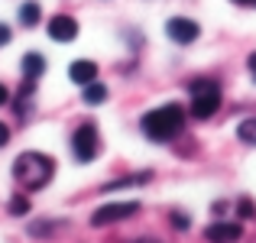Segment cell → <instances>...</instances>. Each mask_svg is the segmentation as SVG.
<instances>
[{
	"instance_id": "1",
	"label": "cell",
	"mask_w": 256,
	"mask_h": 243,
	"mask_svg": "<svg viewBox=\"0 0 256 243\" xmlns=\"http://www.w3.org/2000/svg\"><path fill=\"white\" fill-rule=\"evenodd\" d=\"M140 130L152 143H172L185 133V110H182V104H162L156 110L143 114Z\"/></svg>"
},
{
	"instance_id": "2",
	"label": "cell",
	"mask_w": 256,
	"mask_h": 243,
	"mask_svg": "<svg viewBox=\"0 0 256 243\" xmlns=\"http://www.w3.org/2000/svg\"><path fill=\"white\" fill-rule=\"evenodd\" d=\"M52 175H56V162L49 156H42V152H23V156H16V162H13V178L26 192L46 188L52 182Z\"/></svg>"
},
{
	"instance_id": "3",
	"label": "cell",
	"mask_w": 256,
	"mask_h": 243,
	"mask_svg": "<svg viewBox=\"0 0 256 243\" xmlns=\"http://www.w3.org/2000/svg\"><path fill=\"white\" fill-rule=\"evenodd\" d=\"M188 94H192L188 110H192L194 120H211L220 110V84L214 78H194L188 84Z\"/></svg>"
},
{
	"instance_id": "4",
	"label": "cell",
	"mask_w": 256,
	"mask_h": 243,
	"mask_svg": "<svg viewBox=\"0 0 256 243\" xmlns=\"http://www.w3.org/2000/svg\"><path fill=\"white\" fill-rule=\"evenodd\" d=\"M140 214V201H110V204L98 208L91 214V227H107V224H117V220H126Z\"/></svg>"
},
{
	"instance_id": "5",
	"label": "cell",
	"mask_w": 256,
	"mask_h": 243,
	"mask_svg": "<svg viewBox=\"0 0 256 243\" xmlns=\"http://www.w3.org/2000/svg\"><path fill=\"white\" fill-rule=\"evenodd\" d=\"M72 152L78 162H91L98 156V126L94 124H82L72 133Z\"/></svg>"
},
{
	"instance_id": "6",
	"label": "cell",
	"mask_w": 256,
	"mask_h": 243,
	"mask_svg": "<svg viewBox=\"0 0 256 243\" xmlns=\"http://www.w3.org/2000/svg\"><path fill=\"white\" fill-rule=\"evenodd\" d=\"M166 36H169L175 46H192L194 39L201 36V26L194 23L192 16H172L169 23H166Z\"/></svg>"
},
{
	"instance_id": "7",
	"label": "cell",
	"mask_w": 256,
	"mask_h": 243,
	"mask_svg": "<svg viewBox=\"0 0 256 243\" xmlns=\"http://www.w3.org/2000/svg\"><path fill=\"white\" fill-rule=\"evenodd\" d=\"M244 237V227L240 220H214L204 227V240L208 243H237Z\"/></svg>"
},
{
	"instance_id": "8",
	"label": "cell",
	"mask_w": 256,
	"mask_h": 243,
	"mask_svg": "<svg viewBox=\"0 0 256 243\" xmlns=\"http://www.w3.org/2000/svg\"><path fill=\"white\" fill-rule=\"evenodd\" d=\"M49 36L56 39V42H72V39L78 36V20L68 16V13H56V16L49 20Z\"/></svg>"
},
{
	"instance_id": "9",
	"label": "cell",
	"mask_w": 256,
	"mask_h": 243,
	"mask_svg": "<svg viewBox=\"0 0 256 243\" xmlns=\"http://www.w3.org/2000/svg\"><path fill=\"white\" fill-rule=\"evenodd\" d=\"M68 78L84 88V84H91V81H98V65H94L91 58H78V62L68 65Z\"/></svg>"
},
{
	"instance_id": "10",
	"label": "cell",
	"mask_w": 256,
	"mask_h": 243,
	"mask_svg": "<svg viewBox=\"0 0 256 243\" xmlns=\"http://www.w3.org/2000/svg\"><path fill=\"white\" fill-rule=\"evenodd\" d=\"M20 68H23V78L26 81H36V78H42V72H46V58L39 56V52H26Z\"/></svg>"
},
{
	"instance_id": "11",
	"label": "cell",
	"mask_w": 256,
	"mask_h": 243,
	"mask_svg": "<svg viewBox=\"0 0 256 243\" xmlns=\"http://www.w3.org/2000/svg\"><path fill=\"white\" fill-rule=\"evenodd\" d=\"M152 178V172H133V175H124V178H114L107 182L100 192H120V188H133V185H146Z\"/></svg>"
},
{
	"instance_id": "12",
	"label": "cell",
	"mask_w": 256,
	"mask_h": 243,
	"mask_svg": "<svg viewBox=\"0 0 256 243\" xmlns=\"http://www.w3.org/2000/svg\"><path fill=\"white\" fill-rule=\"evenodd\" d=\"M84 104H91V107H98V104H104L107 100V84H100V81H91V84H84Z\"/></svg>"
},
{
	"instance_id": "13",
	"label": "cell",
	"mask_w": 256,
	"mask_h": 243,
	"mask_svg": "<svg viewBox=\"0 0 256 243\" xmlns=\"http://www.w3.org/2000/svg\"><path fill=\"white\" fill-rule=\"evenodd\" d=\"M62 227H65V220H36L30 227V237H56Z\"/></svg>"
},
{
	"instance_id": "14",
	"label": "cell",
	"mask_w": 256,
	"mask_h": 243,
	"mask_svg": "<svg viewBox=\"0 0 256 243\" xmlns=\"http://www.w3.org/2000/svg\"><path fill=\"white\" fill-rule=\"evenodd\" d=\"M39 16H42V10H39L36 0H26V4L20 6V23H23V26H36Z\"/></svg>"
},
{
	"instance_id": "15",
	"label": "cell",
	"mask_w": 256,
	"mask_h": 243,
	"mask_svg": "<svg viewBox=\"0 0 256 243\" xmlns=\"http://www.w3.org/2000/svg\"><path fill=\"white\" fill-rule=\"evenodd\" d=\"M237 136H240V143H246V146H256V117H246V120H240V126H237Z\"/></svg>"
},
{
	"instance_id": "16",
	"label": "cell",
	"mask_w": 256,
	"mask_h": 243,
	"mask_svg": "<svg viewBox=\"0 0 256 243\" xmlns=\"http://www.w3.org/2000/svg\"><path fill=\"white\" fill-rule=\"evenodd\" d=\"M6 211H10L13 218H23V214H30V198H26V194H13L10 204H6Z\"/></svg>"
},
{
	"instance_id": "17",
	"label": "cell",
	"mask_w": 256,
	"mask_h": 243,
	"mask_svg": "<svg viewBox=\"0 0 256 243\" xmlns=\"http://www.w3.org/2000/svg\"><path fill=\"white\" fill-rule=\"evenodd\" d=\"M253 214H256V201L240 198V201H237V218H240V220H250Z\"/></svg>"
},
{
	"instance_id": "18",
	"label": "cell",
	"mask_w": 256,
	"mask_h": 243,
	"mask_svg": "<svg viewBox=\"0 0 256 243\" xmlns=\"http://www.w3.org/2000/svg\"><path fill=\"white\" fill-rule=\"evenodd\" d=\"M169 220H172L175 230H188V227H192V218H188L185 211H172V214H169Z\"/></svg>"
},
{
	"instance_id": "19",
	"label": "cell",
	"mask_w": 256,
	"mask_h": 243,
	"mask_svg": "<svg viewBox=\"0 0 256 243\" xmlns=\"http://www.w3.org/2000/svg\"><path fill=\"white\" fill-rule=\"evenodd\" d=\"M10 39H13L10 26H6V23H0V46H6V42H10Z\"/></svg>"
},
{
	"instance_id": "20",
	"label": "cell",
	"mask_w": 256,
	"mask_h": 243,
	"mask_svg": "<svg viewBox=\"0 0 256 243\" xmlns=\"http://www.w3.org/2000/svg\"><path fill=\"white\" fill-rule=\"evenodd\" d=\"M227 208H230L227 201H214V204H211V211H214V214L220 218V214H227Z\"/></svg>"
},
{
	"instance_id": "21",
	"label": "cell",
	"mask_w": 256,
	"mask_h": 243,
	"mask_svg": "<svg viewBox=\"0 0 256 243\" xmlns=\"http://www.w3.org/2000/svg\"><path fill=\"white\" fill-rule=\"evenodd\" d=\"M10 143V130H6V124H0V146Z\"/></svg>"
},
{
	"instance_id": "22",
	"label": "cell",
	"mask_w": 256,
	"mask_h": 243,
	"mask_svg": "<svg viewBox=\"0 0 256 243\" xmlns=\"http://www.w3.org/2000/svg\"><path fill=\"white\" fill-rule=\"evenodd\" d=\"M246 68H250V75L256 78V52H253V56H250V58H246Z\"/></svg>"
},
{
	"instance_id": "23",
	"label": "cell",
	"mask_w": 256,
	"mask_h": 243,
	"mask_svg": "<svg viewBox=\"0 0 256 243\" xmlns=\"http://www.w3.org/2000/svg\"><path fill=\"white\" fill-rule=\"evenodd\" d=\"M6 100H10V91H6V84H0V107H4Z\"/></svg>"
},
{
	"instance_id": "24",
	"label": "cell",
	"mask_w": 256,
	"mask_h": 243,
	"mask_svg": "<svg viewBox=\"0 0 256 243\" xmlns=\"http://www.w3.org/2000/svg\"><path fill=\"white\" fill-rule=\"evenodd\" d=\"M234 4H240V6H253V0H234Z\"/></svg>"
},
{
	"instance_id": "25",
	"label": "cell",
	"mask_w": 256,
	"mask_h": 243,
	"mask_svg": "<svg viewBox=\"0 0 256 243\" xmlns=\"http://www.w3.org/2000/svg\"><path fill=\"white\" fill-rule=\"evenodd\" d=\"M253 6H256V0H253Z\"/></svg>"
}]
</instances>
